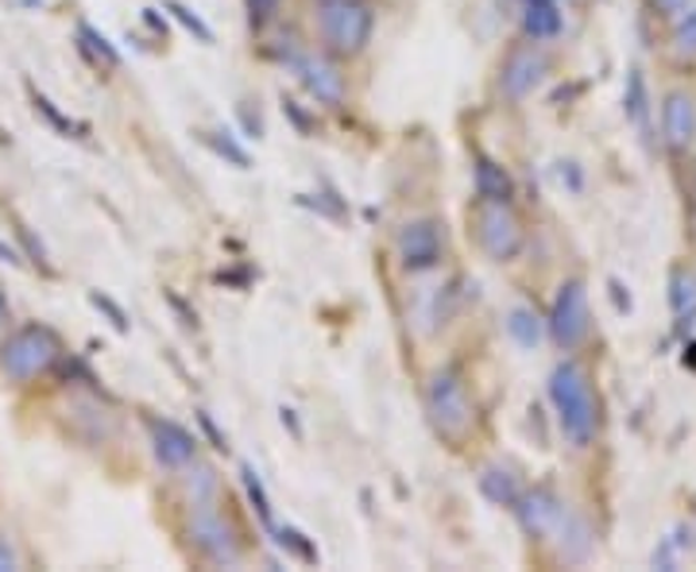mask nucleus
Returning <instances> with one entry per match:
<instances>
[{
    "label": "nucleus",
    "instance_id": "nucleus-1",
    "mask_svg": "<svg viewBox=\"0 0 696 572\" xmlns=\"http://www.w3.org/2000/svg\"><path fill=\"white\" fill-rule=\"evenodd\" d=\"M546 398H550L561 441L573 453H589L592 445L600 441V426H604V406H600V391H596V379H592L589 364H581L573 352H565V356L550 367Z\"/></svg>",
    "mask_w": 696,
    "mask_h": 572
},
{
    "label": "nucleus",
    "instance_id": "nucleus-2",
    "mask_svg": "<svg viewBox=\"0 0 696 572\" xmlns=\"http://www.w3.org/2000/svg\"><path fill=\"white\" fill-rule=\"evenodd\" d=\"M422 410H426L429 429L453 449L472 441L476 426H480V403H476L465 372L453 364H437L422 379Z\"/></svg>",
    "mask_w": 696,
    "mask_h": 572
},
{
    "label": "nucleus",
    "instance_id": "nucleus-3",
    "mask_svg": "<svg viewBox=\"0 0 696 572\" xmlns=\"http://www.w3.org/2000/svg\"><path fill=\"white\" fill-rule=\"evenodd\" d=\"M310 20H314V43L341 62L364 59L380 28L372 0H314Z\"/></svg>",
    "mask_w": 696,
    "mask_h": 572
},
{
    "label": "nucleus",
    "instance_id": "nucleus-4",
    "mask_svg": "<svg viewBox=\"0 0 696 572\" xmlns=\"http://www.w3.org/2000/svg\"><path fill=\"white\" fill-rule=\"evenodd\" d=\"M183 538H186V545H190V553L201 561V565L237 569V565H245V558H248L245 534H240L237 519L229 514L225 499L186 507Z\"/></svg>",
    "mask_w": 696,
    "mask_h": 572
},
{
    "label": "nucleus",
    "instance_id": "nucleus-5",
    "mask_svg": "<svg viewBox=\"0 0 696 572\" xmlns=\"http://www.w3.org/2000/svg\"><path fill=\"white\" fill-rule=\"evenodd\" d=\"M276 59L287 66V74L294 77V85H299L302 93H307L314 105L322 108H345L352 90H349V74L345 66L349 62L333 59L330 51H322V46H307L299 35L287 39V46H279Z\"/></svg>",
    "mask_w": 696,
    "mask_h": 572
},
{
    "label": "nucleus",
    "instance_id": "nucleus-6",
    "mask_svg": "<svg viewBox=\"0 0 696 572\" xmlns=\"http://www.w3.org/2000/svg\"><path fill=\"white\" fill-rule=\"evenodd\" d=\"M62 360V341L51 325L39 321H23V325L8 329L0 336V375L12 387H31V383L46 379Z\"/></svg>",
    "mask_w": 696,
    "mask_h": 572
},
{
    "label": "nucleus",
    "instance_id": "nucleus-7",
    "mask_svg": "<svg viewBox=\"0 0 696 572\" xmlns=\"http://www.w3.org/2000/svg\"><path fill=\"white\" fill-rule=\"evenodd\" d=\"M468 237L476 240L480 256L496 268L515 263L527 252V221L515 209V201H488L472 198L468 206Z\"/></svg>",
    "mask_w": 696,
    "mask_h": 572
},
{
    "label": "nucleus",
    "instance_id": "nucleus-8",
    "mask_svg": "<svg viewBox=\"0 0 696 572\" xmlns=\"http://www.w3.org/2000/svg\"><path fill=\"white\" fill-rule=\"evenodd\" d=\"M391 252H395V263L403 275L411 279L434 275L449 260V229L434 214L406 217L395 229V237H391Z\"/></svg>",
    "mask_w": 696,
    "mask_h": 572
},
{
    "label": "nucleus",
    "instance_id": "nucleus-9",
    "mask_svg": "<svg viewBox=\"0 0 696 572\" xmlns=\"http://www.w3.org/2000/svg\"><path fill=\"white\" fill-rule=\"evenodd\" d=\"M550 77V54H546V43H534V39H515L503 51L496 70V97L507 101V105H527L538 90Z\"/></svg>",
    "mask_w": 696,
    "mask_h": 572
},
{
    "label": "nucleus",
    "instance_id": "nucleus-10",
    "mask_svg": "<svg viewBox=\"0 0 696 572\" xmlns=\"http://www.w3.org/2000/svg\"><path fill=\"white\" fill-rule=\"evenodd\" d=\"M546 336L558 352H576L592 336V302L584 279H565L546 310Z\"/></svg>",
    "mask_w": 696,
    "mask_h": 572
},
{
    "label": "nucleus",
    "instance_id": "nucleus-11",
    "mask_svg": "<svg viewBox=\"0 0 696 572\" xmlns=\"http://www.w3.org/2000/svg\"><path fill=\"white\" fill-rule=\"evenodd\" d=\"M569 511H573V503H569L561 491L546 488V483H534V488L527 483V491L519 496V503L511 507V514H515V522H519L522 534H527L530 542H542V545L553 542V534H558L561 522L569 519Z\"/></svg>",
    "mask_w": 696,
    "mask_h": 572
},
{
    "label": "nucleus",
    "instance_id": "nucleus-12",
    "mask_svg": "<svg viewBox=\"0 0 696 572\" xmlns=\"http://www.w3.org/2000/svg\"><path fill=\"white\" fill-rule=\"evenodd\" d=\"M144 434H147V449H152L155 465L170 476H178L183 468H190L194 460L201 457V437L190 434V429L175 418L144 414Z\"/></svg>",
    "mask_w": 696,
    "mask_h": 572
},
{
    "label": "nucleus",
    "instance_id": "nucleus-13",
    "mask_svg": "<svg viewBox=\"0 0 696 572\" xmlns=\"http://www.w3.org/2000/svg\"><path fill=\"white\" fill-rule=\"evenodd\" d=\"M658 132L662 147H666L674 159H689L696 152V93L685 85L662 93L658 105Z\"/></svg>",
    "mask_w": 696,
    "mask_h": 572
},
{
    "label": "nucleus",
    "instance_id": "nucleus-14",
    "mask_svg": "<svg viewBox=\"0 0 696 572\" xmlns=\"http://www.w3.org/2000/svg\"><path fill=\"white\" fill-rule=\"evenodd\" d=\"M476 488H480V496L488 499L491 507L511 511V507L519 503L522 491H527V480H522V472L511 465V460L496 457V460H488V465H480V472H476Z\"/></svg>",
    "mask_w": 696,
    "mask_h": 572
},
{
    "label": "nucleus",
    "instance_id": "nucleus-15",
    "mask_svg": "<svg viewBox=\"0 0 696 572\" xmlns=\"http://www.w3.org/2000/svg\"><path fill=\"white\" fill-rule=\"evenodd\" d=\"M472 194L488 201H515V175L496 155H472Z\"/></svg>",
    "mask_w": 696,
    "mask_h": 572
},
{
    "label": "nucleus",
    "instance_id": "nucleus-16",
    "mask_svg": "<svg viewBox=\"0 0 696 572\" xmlns=\"http://www.w3.org/2000/svg\"><path fill=\"white\" fill-rule=\"evenodd\" d=\"M519 28H522V39H534V43H553V39H561V31H565L561 0L519 4Z\"/></svg>",
    "mask_w": 696,
    "mask_h": 572
},
{
    "label": "nucleus",
    "instance_id": "nucleus-17",
    "mask_svg": "<svg viewBox=\"0 0 696 572\" xmlns=\"http://www.w3.org/2000/svg\"><path fill=\"white\" fill-rule=\"evenodd\" d=\"M178 488H183V503L194 507V503H214V499H225V483L221 476H217V468L209 465V460H194L190 468H183V472L175 476Z\"/></svg>",
    "mask_w": 696,
    "mask_h": 572
},
{
    "label": "nucleus",
    "instance_id": "nucleus-18",
    "mask_svg": "<svg viewBox=\"0 0 696 572\" xmlns=\"http://www.w3.org/2000/svg\"><path fill=\"white\" fill-rule=\"evenodd\" d=\"M503 329H507V336H511V341L519 344L522 352H534L538 344H542V336H546V318L534 310V305L515 302L511 310L503 313Z\"/></svg>",
    "mask_w": 696,
    "mask_h": 572
},
{
    "label": "nucleus",
    "instance_id": "nucleus-19",
    "mask_svg": "<svg viewBox=\"0 0 696 572\" xmlns=\"http://www.w3.org/2000/svg\"><path fill=\"white\" fill-rule=\"evenodd\" d=\"M669 310H674L677 329H689L696 321V271L689 263H677L669 271Z\"/></svg>",
    "mask_w": 696,
    "mask_h": 572
},
{
    "label": "nucleus",
    "instance_id": "nucleus-20",
    "mask_svg": "<svg viewBox=\"0 0 696 572\" xmlns=\"http://www.w3.org/2000/svg\"><path fill=\"white\" fill-rule=\"evenodd\" d=\"M623 108H627V121L635 124L638 132L651 128V90H646L643 70H631L627 74V93H623Z\"/></svg>",
    "mask_w": 696,
    "mask_h": 572
},
{
    "label": "nucleus",
    "instance_id": "nucleus-21",
    "mask_svg": "<svg viewBox=\"0 0 696 572\" xmlns=\"http://www.w3.org/2000/svg\"><path fill=\"white\" fill-rule=\"evenodd\" d=\"M669 54L677 62H696V4L669 20Z\"/></svg>",
    "mask_w": 696,
    "mask_h": 572
},
{
    "label": "nucleus",
    "instance_id": "nucleus-22",
    "mask_svg": "<svg viewBox=\"0 0 696 572\" xmlns=\"http://www.w3.org/2000/svg\"><path fill=\"white\" fill-rule=\"evenodd\" d=\"M240 4H245L248 28H252L256 35H268L271 28H279L287 12V0H240Z\"/></svg>",
    "mask_w": 696,
    "mask_h": 572
},
{
    "label": "nucleus",
    "instance_id": "nucleus-23",
    "mask_svg": "<svg viewBox=\"0 0 696 572\" xmlns=\"http://www.w3.org/2000/svg\"><path fill=\"white\" fill-rule=\"evenodd\" d=\"M77 46H82L85 59H93L97 54V62L105 59V66H121V54L108 46V39L101 35V31H93L90 23H77Z\"/></svg>",
    "mask_w": 696,
    "mask_h": 572
},
{
    "label": "nucleus",
    "instance_id": "nucleus-24",
    "mask_svg": "<svg viewBox=\"0 0 696 572\" xmlns=\"http://www.w3.org/2000/svg\"><path fill=\"white\" fill-rule=\"evenodd\" d=\"M240 476H245L248 499H252V507H256V514H260V522H263V527H276V514H271V499H268V491H263V483H260V476H256V468L245 465V468H240Z\"/></svg>",
    "mask_w": 696,
    "mask_h": 572
},
{
    "label": "nucleus",
    "instance_id": "nucleus-25",
    "mask_svg": "<svg viewBox=\"0 0 696 572\" xmlns=\"http://www.w3.org/2000/svg\"><path fill=\"white\" fill-rule=\"evenodd\" d=\"M163 8H167V12L175 15V20L183 23L186 31H194V35L201 39V43H214V28H209V23L201 20V15L194 12V8H186L183 0H163Z\"/></svg>",
    "mask_w": 696,
    "mask_h": 572
},
{
    "label": "nucleus",
    "instance_id": "nucleus-26",
    "mask_svg": "<svg viewBox=\"0 0 696 572\" xmlns=\"http://www.w3.org/2000/svg\"><path fill=\"white\" fill-rule=\"evenodd\" d=\"M214 144H217V152H221V155H225V159H229V163H237V167H248V163H252V159H248V152H245V147H240L237 139H232V132H217V139H214Z\"/></svg>",
    "mask_w": 696,
    "mask_h": 572
},
{
    "label": "nucleus",
    "instance_id": "nucleus-27",
    "mask_svg": "<svg viewBox=\"0 0 696 572\" xmlns=\"http://www.w3.org/2000/svg\"><path fill=\"white\" fill-rule=\"evenodd\" d=\"M651 4H654V12H658L662 15V20H677V15H682V12H689V8L696 4V0H651Z\"/></svg>",
    "mask_w": 696,
    "mask_h": 572
},
{
    "label": "nucleus",
    "instance_id": "nucleus-28",
    "mask_svg": "<svg viewBox=\"0 0 696 572\" xmlns=\"http://www.w3.org/2000/svg\"><path fill=\"white\" fill-rule=\"evenodd\" d=\"M90 298H93V305H105L108 318H113V325L121 329V333H124V329H128V318H124V310L113 302V298H105V294H90Z\"/></svg>",
    "mask_w": 696,
    "mask_h": 572
},
{
    "label": "nucleus",
    "instance_id": "nucleus-29",
    "mask_svg": "<svg viewBox=\"0 0 696 572\" xmlns=\"http://www.w3.org/2000/svg\"><path fill=\"white\" fill-rule=\"evenodd\" d=\"M12 569H20V553H15V545L0 534V572H12Z\"/></svg>",
    "mask_w": 696,
    "mask_h": 572
},
{
    "label": "nucleus",
    "instance_id": "nucleus-30",
    "mask_svg": "<svg viewBox=\"0 0 696 572\" xmlns=\"http://www.w3.org/2000/svg\"><path fill=\"white\" fill-rule=\"evenodd\" d=\"M12 329V305H8V294H4V287H0V336Z\"/></svg>",
    "mask_w": 696,
    "mask_h": 572
},
{
    "label": "nucleus",
    "instance_id": "nucleus-31",
    "mask_svg": "<svg viewBox=\"0 0 696 572\" xmlns=\"http://www.w3.org/2000/svg\"><path fill=\"white\" fill-rule=\"evenodd\" d=\"M515 4H538V0H515Z\"/></svg>",
    "mask_w": 696,
    "mask_h": 572
}]
</instances>
